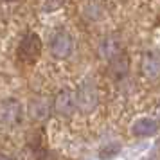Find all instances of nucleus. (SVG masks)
I'll use <instances>...</instances> for the list:
<instances>
[{
	"instance_id": "1",
	"label": "nucleus",
	"mask_w": 160,
	"mask_h": 160,
	"mask_svg": "<svg viewBox=\"0 0 160 160\" xmlns=\"http://www.w3.org/2000/svg\"><path fill=\"white\" fill-rule=\"evenodd\" d=\"M42 49H43L42 38L36 32H29L22 38V42L18 45V58L23 63H34L42 56Z\"/></svg>"
},
{
	"instance_id": "2",
	"label": "nucleus",
	"mask_w": 160,
	"mask_h": 160,
	"mask_svg": "<svg viewBox=\"0 0 160 160\" xmlns=\"http://www.w3.org/2000/svg\"><path fill=\"white\" fill-rule=\"evenodd\" d=\"M76 106L83 113H90L97 106V90L92 83H83L76 92Z\"/></svg>"
},
{
	"instance_id": "3",
	"label": "nucleus",
	"mask_w": 160,
	"mask_h": 160,
	"mask_svg": "<svg viewBox=\"0 0 160 160\" xmlns=\"http://www.w3.org/2000/svg\"><path fill=\"white\" fill-rule=\"evenodd\" d=\"M74 51V40L63 31L56 32L51 40V54L56 59H67Z\"/></svg>"
},
{
	"instance_id": "4",
	"label": "nucleus",
	"mask_w": 160,
	"mask_h": 160,
	"mask_svg": "<svg viewBox=\"0 0 160 160\" xmlns=\"http://www.w3.org/2000/svg\"><path fill=\"white\" fill-rule=\"evenodd\" d=\"M76 94H72L70 90H61L56 99H54V110L58 112L59 115L70 117L76 112Z\"/></svg>"
},
{
	"instance_id": "5",
	"label": "nucleus",
	"mask_w": 160,
	"mask_h": 160,
	"mask_svg": "<svg viewBox=\"0 0 160 160\" xmlns=\"http://www.w3.org/2000/svg\"><path fill=\"white\" fill-rule=\"evenodd\" d=\"M20 117H22V108H20V102L15 99H8L4 101V104L0 106V119L6 124L13 126V124L20 122Z\"/></svg>"
},
{
	"instance_id": "6",
	"label": "nucleus",
	"mask_w": 160,
	"mask_h": 160,
	"mask_svg": "<svg viewBox=\"0 0 160 160\" xmlns=\"http://www.w3.org/2000/svg\"><path fill=\"white\" fill-rule=\"evenodd\" d=\"M158 130V122L155 121V119H149V117H142V119H138L135 121L133 124V135H137V137H149V135H155Z\"/></svg>"
},
{
	"instance_id": "7",
	"label": "nucleus",
	"mask_w": 160,
	"mask_h": 160,
	"mask_svg": "<svg viewBox=\"0 0 160 160\" xmlns=\"http://www.w3.org/2000/svg\"><path fill=\"white\" fill-rule=\"evenodd\" d=\"M142 70L148 78H157L160 74V58L153 56V54H148L142 61Z\"/></svg>"
},
{
	"instance_id": "8",
	"label": "nucleus",
	"mask_w": 160,
	"mask_h": 160,
	"mask_svg": "<svg viewBox=\"0 0 160 160\" xmlns=\"http://www.w3.org/2000/svg\"><path fill=\"white\" fill-rule=\"evenodd\" d=\"M31 112H32V115L36 117V119H43V117H47V113H49V106H47V102H45V101L40 99V101L32 102Z\"/></svg>"
},
{
	"instance_id": "9",
	"label": "nucleus",
	"mask_w": 160,
	"mask_h": 160,
	"mask_svg": "<svg viewBox=\"0 0 160 160\" xmlns=\"http://www.w3.org/2000/svg\"><path fill=\"white\" fill-rule=\"evenodd\" d=\"M45 2H52V6H49V4H43V9H45V11H56L58 8H61V6H63V0H45Z\"/></svg>"
},
{
	"instance_id": "10",
	"label": "nucleus",
	"mask_w": 160,
	"mask_h": 160,
	"mask_svg": "<svg viewBox=\"0 0 160 160\" xmlns=\"http://www.w3.org/2000/svg\"><path fill=\"white\" fill-rule=\"evenodd\" d=\"M106 149H108V151H101V158H108L112 155H115V153L119 151V146H110Z\"/></svg>"
},
{
	"instance_id": "11",
	"label": "nucleus",
	"mask_w": 160,
	"mask_h": 160,
	"mask_svg": "<svg viewBox=\"0 0 160 160\" xmlns=\"http://www.w3.org/2000/svg\"><path fill=\"white\" fill-rule=\"evenodd\" d=\"M0 160H11L9 157H6V155H0Z\"/></svg>"
},
{
	"instance_id": "12",
	"label": "nucleus",
	"mask_w": 160,
	"mask_h": 160,
	"mask_svg": "<svg viewBox=\"0 0 160 160\" xmlns=\"http://www.w3.org/2000/svg\"><path fill=\"white\" fill-rule=\"evenodd\" d=\"M6 2H15V0H6Z\"/></svg>"
}]
</instances>
